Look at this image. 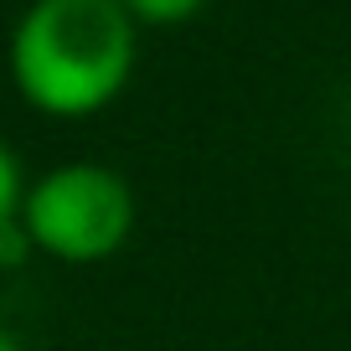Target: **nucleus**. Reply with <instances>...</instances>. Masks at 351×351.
Segmentation results:
<instances>
[{"label":"nucleus","mask_w":351,"mask_h":351,"mask_svg":"<svg viewBox=\"0 0 351 351\" xmlns=\"http://www.w3.org/2000/svg\"><path fill=\"white\" fill-rule=\"evenodd\" d=\"M134 62L130 11L119 0H36L11 36L16 88L47 114H93L114 99Z\"/></svg>","instance_id":"f257e3e1"},{"label":"nucleus","mask_w":351,"mask_h":351,"mask_svg":"<svg viewBox=\"0 0 351 351\" xmlns=\"http://www.w3.org/2000/svg\"><path fill=\"white\" fill-rule=\"evenodd\" d=\"M134 222V202L114 171L104 165H62L26 197V232L36 248L57 258H104L124 243Z\"/></svg>","instance_id":"f03ea898"},{"label":"nucleus","mask_w":351,"mask_h":351,"mask_svg":"<svg viewBox=\"0 0 351 351\" xmlns=\"http://www.w3.org/2000/svg\"><path fill=\"white\" fill-rule=\"evenodd\" d=\"M124 11L145 16V21H186L202 11V0H119Z\"/></svg>","instance_id":"7ed1b4c3"},{"label":"nucleus","mask_w":351,"mask_h":351,"mask_svg":"<svg viewBox=\"0 0 351 351\" xmlns=\"http://www.w3.org/2000/svg\"><path fill=\"white\" fill-rule=\"evenodd\" d=\"M16 207H26L21 202V165L0 145V222H16Z\"/></svg>","instance_id":"20e7f679"},{"label":"nucleus","mask_w":351,"mask_h":351,"mask_svg":"<svg viewBox=\"0 0 351 351\" xmlns=\"http://www.w3.org/2000/svg\"><path fill=\"white\" fill-rule=\"evenodd\" d=\"M32 248V232H21L16 222H0V263H21Z\"/></svg>","instance_id":"39448f33"},{"label":"nucleus","mask_w":351,"mask_h":351,"mask_svg":"<svg viewBox=\"0 0 351 351\" xmlns=\"http://www.w3.org/2000/svg\"><path fill=\"white\" fill-rule=\"evenodd\" d=\"M0 351H21V346H16V336H11L5 326H0Z\"/></svg>","instance_id":"423d86ee"}]
</instances>
